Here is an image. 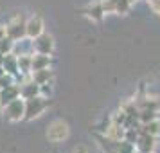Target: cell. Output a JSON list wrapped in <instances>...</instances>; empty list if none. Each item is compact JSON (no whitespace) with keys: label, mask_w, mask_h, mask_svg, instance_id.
Segmentation results:
<instances>
[{"label":"cell","mask_w":160,"mask_h":153,"mask_svg":"<svg viewBox=\"0 0 160 153\" xmlns=\"http://www.w3.org/2000/svg\"><path fill=\"white\" fill-rule=\"evenodd\" d=\"M49 99L43 95H34L25 99V114H23V121H32L43 114L45 110L49 108Z\"/></svg>","instance_id":"1"},{"label":"cell","mask_w":160,"mask_h":153,"mask_svg":"<svg viewBox=\"0 0 160 153\" xmlns=\"http://www.w3.org/2000/svg\"><path fill=\"white\" fill-rule=\"evenodd\" d=\"M4 119L6 121H11V123H16V121H22L23 114H25V99L22 97H16L11 103L4 105Z\"/></svg>","instance_id":"2"},{"label":"cell","mask_w":160,"mask_h":153,"mask_svg":"<svg viewBox=\"0 0 160 153\" xmlns=\"http://www.w3.org/2000/svg\"><path fill=\"white\" fill-rule=\"evenodd\" d=\"M25 16L23 15H18L15 16L11 22L6 25V36H9L13 42H20V40H23L25 36Z\"/></svg>","instance_id":"3"},{"label":"cell","mask_w":160,"mask_h":153,"mask_svg":"<svg viewBox=\"0 0 160 153\" xmlns=\"http://www.w3.org/2000/svg\"><path fill=\"white\" fill-rule=\"evenodd\" d=\"M67 135H68V126L61 119L52 121L47 128V139L52 140V142H61L63 139H67Z\"/></svg>","instance_id":"4"},{"label":"cell","mask_w":160,"mask_h":153,"mask_svg":"<svg viewBox=\"0 0 160 153\" xmlns=\"http://www.w3.org/2000/svg\"><path fill=\"white\" fill-rule=\"evenodd\" d=\"M31 45H32V52H36V54H52V51H54V40L45 33H42L34 40H31Z\"/></svg>","instance_id":"5"},{"label":"cell","mask_w":160,"mask_h":153,"mask_svg":"<svg viewBox=\"0 0 160 153\" xmlns=\"http://www.w3.org/2000/svg\"><path fill=\"white\" fill-rule=\"evenodd\" d=\"M155 139L157 137H153V135H149V133L140 131L138 137H137V140H135V150H137V153H153L155 151V146H157Z\"/></svg>","instance_id":"6"},{"label":"cell","mask_w":160,"mask_h":153,"mask_svg":"<svg viewBox=\"0 0 160 153\" xmlns=\"http://www.w3.org/2000/svg\"><path fill=\"white\" fill-rule=\"evenodd\" d=\"M43 33V20L40 16H31L25 22V36L29 40H34L36 36H40Z\"/></svg>","instance_id":"7"},{"label":"cell","mask_w":160,"mask_h":153,"mask_svg":"<svg viewBox=\"0 0 160 153\" xmlns=\"http://www.w3.org/2000/svg\"><path fill=\"white\" fill-rule=\"evenodd\" d=\"M16 97H20V85L18 83H13V85H9V87L0 90V103H2V106L11 103Z\"/></svg>","instance_id":"8"},{"label":"cell","mask_w":160,"mask_h":153,"mask_svg":"<svg viewBox=\"0 0 160 153\" xmlns=\"http://www.w3.org/2000/svg\"><path fill=\"white\" fill-rule=\"evenodd\" d=\"M34 95H40V85L34 83L32 79L23 81L20 85V97L22 99H29V97H34Z\"/></svg>","instance_id":"9"},{"label":"cell","mask_w":160,"mask_h":153,"mask_svg":"<svg viewBox=\"0 0 160 153\" xmlns=\"http://www.w3.org/2000/svg\"><path fill=\"white\" fill-rule=\"evenodd\" d=\"M124 131H126V128H124L122 124L112 123L108 128L104 130V135H106V139H108V140L119 142V140H122V139H124Z\"/></svg>","instance_id":"10"},{"label":"cell","mask_w":160,"mask_h":153,"mask_svg":"<svg viewBox=\"0 0 160 153\" xmlns=\"http://www.w3.org/2000/svg\"><path fill=\"white\" fill-rule=\"evenodd\" d=\"M51 63H52L51 54H36V52H32L31 72L32 70H40V69H47V67H51Z\"/></svg>","instance_id":"11"},{"label":"cell","mask_w":160,"mask_h":153,"mask_svg":"<svg viewBox=\"0 0 160 153\" xmlns=\"http://www.w3.org/2000/svg\"><path fill=\"white\" fill-rule=\"evenodd\" d=\"M4 70L8 74H13V76H16V74L20 72L18 70V56H16L15 52H9V54H6L4 56Z\"/></svg>","instance_id":"12"},{"label":"cell","mask_w":160,"mask_h":153,"mask_svg":"<svg viewBox=\"0 0 160 153\" xmlns=\"http://www.w3.org/2000/svg\"><path fill=\"white\" fill-rule=\"evenodd\" d=\"M31 79L34 81V83H38V85L51 83V79H52L51 67H47V69H40V70H32V72H31Z\"/></svg>","instance_id":"13"},{"label":"cell","mask_w":160,"mask_h":153,"mask_svg":"<svg viewBox=\"0 0 160 153\" xmlns=\"http://www.w3.org/2000/svg\"><path fill=\"white\" fill-rule=\"evenodd\" d=\"M31 63H32V54H20L18 56V70L25 76H31Z\"/></svg>","instance_id":"14"},{"label":"cell","mask_w":160,"mask_h":153,"mask_svg":"<svg viewBox=\"0 0 160 153\" xmlns=\"http://www.w3.org/2000/svg\"><path fill=\"white\" fill-rule=\"evenodd\" d=\"M135 103H137L138 110H155V112L160 110V101L153 99V97H142V99H138Z\"/></svg>","instance_id":"15"},{"label":"cell","mask_w":160,"mask_h":153,"mask_svg":"<svg viewBox=\"0 0 160 153\" xmlns=\"http://www.w3.org/2000/svg\"><path fill=\"white\" fill-rule=\"evenodd\" d=\"M85 15H87L88 18H92L94 22H101L102 16H104V11H102V8H101V2H99V4H94V6H88V8L85 9Z\"/></svg>","instance_id":"16"},{"label":"cell","mask_w":160,"mask_h":153,"mask_svg":"<svg viewBox=\"0 0 160 153\" xmlns=\"http://www.w3.org/2000/svg\"><path fill=\"white\" fill-rule=\"evenodd\" d=\"M140 131H144V133H149V135H153V137H157V135H160V121L158 119H155V121H149V123L140 124Z\"/></svg>","instance_id":"17"},{"label":"cell","mask_w":160,"mask_h":153,"mask_svg":"<svg viewBox=\"0 0 160 153\" xmlns=\"http://www.w3.org/2000/svg\"><path fill=\"white\" fill-rule=\"evenodd\" d=\"M155 119H158V112H155V110H140L138 112V123L140 124L155 121Z\"/></svg>","instance_id":"18"},{"label":"cell","mask_w":160,"mask_h":153,"mask_svg":"<svg viewBox=\"0 0 160 153\" xmlns=\"http://www.w3.org/2000/svg\"><path fill=\"white\" fill-rule=\"evenodd\" d=\"M15 51V42L11 40L9 36H4V38H0V54H9V52H13Z\"/></svg>","instance_id":"19"},{"label":"cell","mask_w":160,"mask_h":153,"mask_svg":"<svg viewBox=\"0 0 160 153\" xmlns=\"http://www.w3.org/2000/svg\"><path fill=\"white\" fill-rule=\"evenodd\" d=\"M115 153H137V151H135V144H133V142L119 140L115 144Z\"/></svg>","instance_id":"20"},{"label":"cell","mask_w":160,"mask_h":153,"mask_svg":"<svg viewBox=\"0 0 160 153\" xmlns=\"http://www.w3.org/2000/svg\"><path fill=\"white\" fill-rule=\"evenodd\" d=\"M130 9H131V2L130 0H117L115 13H119V15H126V13H130Z\"/></svg>","instance_id":"21"},{"label":"cell","mask_w":160,"mask_h":153,"mask_svg":"<svg viewBox=\"0 0 160 153\" xmlns=\"http://www.w3.org/2000/svg\"><path fill=\"white\" fill-rule=\"evenodd\" d=\"M101 8L106 13H115V8H117V0H102L101 2Z\"/></svg>","instance_id":"22"},{"label":"cell","mask_w":160,"mask_h":153,"mask_svg":"<svg viewBox=\"0 0 160 153\" xmlns=\"http://www.w3.org/2000/svg\"><path fill=\"white\" fill-rule=\"evenodd\" d=\"M13 83H16L13 74H8V72H6L2 78H0V88H6V87H9V85H13Z\"/></svg>","instance_id":"23"},{"label":"cell","mask_w":160,"mask_h":153,"mask_svg":"<svg viewBox=\"0 0 160 153\" xmlns=\"http://www.w3.org/2000/svg\"><path fill=\"white\" fill-rule=\"evenodd\" d=\"M52 94V88H51V83H43V85H40V95H43V97H51Z\"/></svg>","instance_id":"24"},{"label":"cell","mask_w":160,"mask_h":153,"mask_svg":"<svg viewBox=\"0 0 160 153\" xmlns=\"http://www.w3.org/2000/svg\"><path fill=\"white\" fill-rule=\"evenodd\" d=\"M149 6H151L153 11L160 16V0H149Z\"/></svg>","instance_id":"25"},{"label":"cell","mask_w":160,"mask_h":153,"mask_svg":"<svg viewBox=\"0 0 160 153\" xmlns=\"http://www.w3.org/2000/svg\"><path fill=\"white\" fill-rule=\"evenodd\" d=\"M4 36H6V27L0 25V38H4Z\"/></svg>","instance_id":"26"},{"label":"cell","mask_w":160,"mask_h":153,"mask_svg":"<svg viewBox=\"0 0 160 153\" xmlns=\"http://www.w3.org/2000/svg\"><path fill=\"white\" fill-rule=\"evenodd\" d=\"M76 153H88V151L85 150V148H78V150H76Z\"/></svg>","instance_id":"27"},{"label":"cell","mask_w":160,"mask_h":153,"mask_svg":"<svg viewBox=\"0 0 160 153\" xmlns=\"http://www.w3.org/2000/svg\"><path fill=\"white\" fill-rule=\"evenodd\" d=\"M4 74H6V70H4V67H0V78H2Z\"/></svg>","instance_id":"28"},{"label":"cell","mask_w":160,"mask_h":153,"mask_svg":"<svg viewBox=\"0 0 160 153\" xmlns=\"http://www.w3.org/2000/svg\"><path fill=\"white\" fill-rule=\"evenodd\" d=\"M4 65V54H0V67Z\"/></svg>","instance_id":"29"},{"label":"cell","mask_w":160,"mask_h":153,"mask_svg":"<svg viewBox=\"0 0 160 153\" xmlns=\"http://www.w3.org/2000/svg\"><path fill=\"white\" fill-rule=\"evenodd\" d=\"M130 2H131V4H133V2H135V0H130Z\"/></svg>","instance_id":"30"},{"label":"cell","mask_w":160,"mask_h":153,"mask_svg":"<svg viewBox=\"0 0 160 153\" xmlns=\"http://www.w3.org/2000/svg\"><path fill=\"white\" fill-rule=\"evenodd\" d=\"M0 108H2V103H0Z\"/></svg>","instance_id":"31"},{"label":"cell","mask_w":160,"mask_h":153,"mask_svg":"<svg viewBox=\"0 0 160 153\" xmlns=\"http://www.w3.org/2000/svg\"><path fill=\"white\" fill-rule=\"evenodd\" d=\"M0 90H2V88H0Z\"/></svg>","instance_id":"32"},{"label":"cell","mask_w":160,"mask_h":153,"mask_svg":"<svg viewBox=\"0 0 160 153\" xmlns=\"http://www.w3.org/2000/svg\"><path fill=\"white\" fill-rule=\"evenodd\" d=\"M148 2H149V0H148Z\"/></svg>","instance_id":"33"}]
</instances>
